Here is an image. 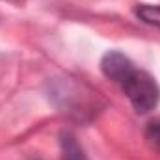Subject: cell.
<instances>
[{"mask_svg":"<svg viewBox=\"0 0 160 160\" xmlns=\"http://www.w3.org/2000/svg\"><path fill=\"white\" fill-rule=\"evenodd\" d=\"M123 93L128 97L132 108L138 114H149L160 101V88L157 80L145 71L134 69L121 84Z\"/></svg>","mask_w":160,"mask_h":160,"instance_id":"obj_1","label":"cell"},{"mask_svg":"<svg viewBox=\"0 0 160 160\" xmlns=\"http://www.w3.org/2000/svg\"><path fill=\"white\" fill-rule=\"evenodd\" d=\"M101 71L106 78H110L116 84H123L125 78L134 71V65L128 56H125L119 50H108L101 58Z\"/></svg>","mask_w":160,"mask_h":160,"instance_id":"obj_2","label":"cell"},{"mask_svg":"<svg viewBox=\"0 0 160 160\" xmlns=\"http://www.w3.org/2000/svg\"><path fill=\"white\" fill-rule=\"evenodd\" d=\"M60 149H62V160H88L77 136L69 130H63L60 134Z\"/></svg>","mask_w":160,"mask_h":160,"instance_id":"obj_3","label":"cell"},{"mask_svg":"<svg viewBox=\"0 0 160 160\" xmlns=\"http://www.w3.org/2000/svg\"><path fill=\"white\" fill-rule=\"evenodd\" d=\"M136 17L151 26L160 28V6H151V4H140L136 8Z\"/></svg>","mask_w":160,"mask_h":160,"instance_id":"obj_4","label":"cell"},{"mask_svg":"<svg viewBox=\"0 0 160 160\" xmlns=\"http://www.w3.org/2000/svg\"><path fill=\"white\" fill-rule=\"evenodd\" d=\"M143 134H145L147 143H149L153 149H158L160 151V118L149 121L147 127H145V132H143Z\"/></svg>","mask_w":160,"mask_h":160,"instance_id":"obj_5","label":"cell"}]
</instances>
